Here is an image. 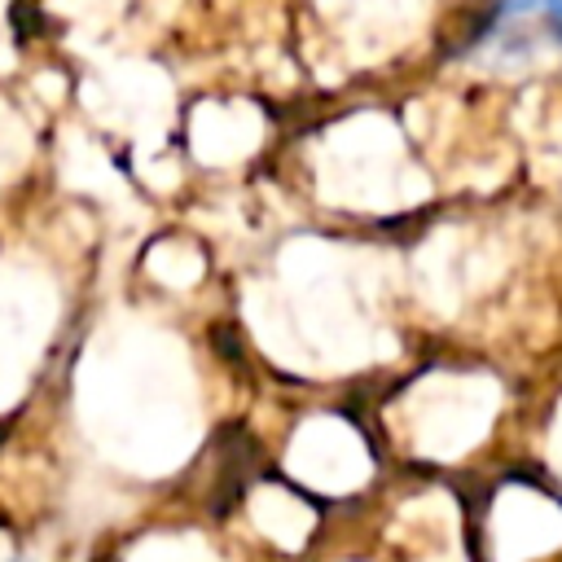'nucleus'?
<instances>
[{"mask_svg": "<svg viewBox=\"0 0 562 562\" xmlns=\"http://www.w3.org/2000/svg\"><path fill=\"white\" fill-rule=\"evenodd\" d=\"M527 4H536V9L544 13V22H549V26L562 35V0H527Z\"/></svg>", "mask_w": 562, "mask_h": 562, "instance_id": "1", "label": "nucleus"}]
</instances>
